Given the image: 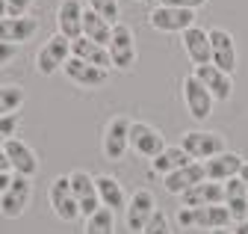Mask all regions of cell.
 <instances>
[{
    "label": "cell",
    "instance_id": "1",
    "mask_svg": "<svg viewBox=\"0 0 248 234\" xmlns=\"http://www.w3.org/2000/svg\"><path fill=\"white\" fill-rule=\"evenodd\" d=\"M180 149L192 160L204 163L216 154L228 151V145H225V134H219V131H186L180 136Z\"/></svg>",
    "mask_w": 248,
    "mask_h": 234
},
{
    "label": "cell",
    "instance_id": "2",
    "mask_svg": "<svg viewBox=\"0 0 248 234\" xmlns=\"http://www.w3.org/2000/svg\"><path fill=\"white\" fill-rule=\"evenodd\" d=\"M107 50H109V60H112L115 68L130 71L136 66V60H139V53H136V36H133V30H130L127 24L118 21L112 27V39H109Z\"/></svg>",
    "mask_w": 248,
    "mask_h": 234
},
{
    "label": "cell",
    "instance_id": "3",
    "mask_svg": "<svg viewBox=\"0 0 248 234\" xmlns=\"http://www.w3.org/2000/svg\"><path fill=\"white\" fill-rule=\"evenodd\" d=\"M148 24L157 33H186L189 27H195V12L177 9V6H157L148 12Z\"/></svg>",
    "mask_w": 248,
    "mask_h": 234
},
{
    "label": "cell",
    "instance_id": "4",
    "mask_svg": "<svg viewBox=\"0 0 248 234\" xmlns=\"http://www.w3.org/2000/svg\"><path fill=\"white\" fill-rule=\"evenodd\" d=\"M101 149L107 160H121L130 149V119L127 116H115L107 122L104 136H101Z\"/></svg>",
    "mask_w": 248,
    "mask_h": 234
},
{
    "label": "cell",
    "instance_id": "5",
    "mask_svg": "<svg viewBox=\"0 0 248 234\" xmlns=\"http://www.w3.org/2000/svg\"><path fill=\"white\" fill-rule=\"evenodd\" d=\"M183 104H186V113L192 116L195 122H207L210 116H213V95L201 86V80L195 77V74H186L183 77Z\"/></svg>",
    "mask_w": 248,
    "mask_h": 234
},
{
    "label": "cell",
    "instance_id": "6",
    "mask_svg": "<svg viewBox=\"0 0 248 234\" xmlns=\"http://www.w3.org/2000/svg\"><path fill=\"white\" fill-rule=\"evenodd\" d=\"M50 208L53 214L62 219V222H74L80 217V208H77V199H74V190H71V178L68 175H56L50 181Z\"/></svg>",
    "mask_w": 248,
    "mask_h": 234
},
{
    "label": "cell",
    "instance_id": "7",
    "mask_svg": "<svg viewBox=\"0 0 248 234\" xmlns=\"http://www.w3.org/2000/svg\"><path fill=\"white\" fill-rule=\"evenodd\" d=\"M71 56V42L65 39V36H50L45 45H42V50L36 53V68H39V74L42 77H50V74H56L62 66H65V60Z\"/></svg>",
    "mask_w": 248,
    "mask_h": 234
},
{
    "label": "cell",
    "instance_id": "8",
    "mask_svg": "<svg viewBox=\"0 0 248 234\" xmlns=\"http://www.w3.org/2000/svg\"><path fill=\"white\" fill-rule=\"evenodd\" d=\"M30 196H33V184H30V178L12 172V184L6 187L3 196H0V214H3L6 219H18L27 211Z\"/></svg>",
    "mask_w": 248,
    "mask_h": 234
},
{
    "label": "cell",
    "instance_id": "9",
    "mask_svg": "<svg viewBox=\"0 0 248 234\" xmlns=\"http://www.w3.org/2000/svg\"><path fill=\"white\" fill-rule=\"evenodd\" d=\"M71 190H74V199H77V208H80V217H92V214H98L101 211V199H98V184L95 178H92L89 172L83 169H74L71 175Z\"/></svg>",
    "mask_w": 248,
    "mask_h": 234
},
{
    "label": "cell",
    "instance_id": "10",
    "mask_svg": "<svg viewBox=\"0 0 248 234\" xmlns=\"http://www.w3.org/2000/svg\"><path fill=\"white\" fill-rule=\"evenodd\" d=\"M130 149L148 160H154L160 151H166V139L163 134L148 125V122H130Z\"/></svg>",
    "mask_w": 248,
    "mask_h": 234
},
{
    "label": "cell",
    "instance_id": "11",
    "mask_svg": "<svg viewBox=\"0 0 248 234\" xmlns=\"http://www.w3.org/2000/svg\"><path fill=\"white\" fill-rule=\"evenodd\" d=\"M210 36V53H213V66L222 68L228 74L236 71V42L228 30H222V27H213V30H207Z\"/></svg>",
    "mask_w": 248,
    "mask_h": 234
},
{
    "label": "cell",
    "instance_id": "12",
    "mask_svg": "<svg viewBox=\"0 0 248 234\" xmlns=\"http://www.w3.org/2000/svg\"><path fill=\"white\" fill-rule=\"evenodd\" d=\"M192 74L201 80V86L213 95V101H231V95H233V74L216 68L213 63L210 66H195Z\"/></svg>",
    "mask_w": 248,
    "mask_h": 234
},
{
    "label": "cell",
    "instance_id": "13",
    "mask_svg": "<svg viewBox=\"0 0 248 234\" xmlns=\"http://www.w3.org/2000/svg\"><path fill=\"white\" fill-rule=\"evenodd\" d=\"M157 211V201H154V193L151 190H136L130 199H127V208H124V219H127V228L130 231H145L148 219Z\"/></svg>",
    "mask_w": 248,
    "mask_h": 234
},
{
    "label": "cell",
    "instance_id": "14",
    "mask_svg": "<svg viewBox=\"0 0 248 234\" xmlns=\"http://www.w3.org/2000/svg\"><path fill=\"white\" fill-rule=\"evenodd\" d=\"M245 166V157L236 154V151H222V154H216L210 160H204V175H207V181H231V178H239V172Z\"/></svg>",
    "mask_w": 248,
    "mask_h": 234
},
{
    "label": "cell",
    "instance_id": "15",
    "mask_svg": "<svg viewBox=\"0 0 248 234\" xmlns=\"http://www.w3.org/2000/svg\"><path fill=\"white\" fill-rule=\"evenodd\" d=\"M3 151H6L9 166H12L15 175H24V178H30V175L39 172V157H36V151L30 149L24 139H18V136L6 139V142H3Z\"/></svg>",
    "mask_w": 248,
    "mask_h": 234
},
{
    "label": "cell",
    "instance_id": "16",
    "mask_svg": "<svg viewBox=\"0 0 248 234\" xmlns=\"http://www.w3.org/2000/svg\"><path fill=\"white\" fill-rule=\"evenodd\" d=\"M183 208H210V204H225V184L219 181H201L180 196Z\"/></svg>",
    "mask_w": 248,
    "mask_h": 234
},
{
    "label": "cell",
    "instance_id": "17",
    "mask_svg": "<svg viewBox=\"0 0 248 234\" xmlns=\"http://www.w3.org/2000/svg\"><path fill=\"white\" fill-rule=\"evenodd\" d=\"M83 3L80 0H62L59 9H56V27H59V36H65L68 42L83 36Z\"/></svg>",
    "mask_w": 248,
    "mask_h": 234
},
{
    "label": "cell",
    "instance_id": "18",
    "mask_svg": "<svg viewBox=\"0 0 248 234\" xmlns=\"http://www.w3.org/2000/svg\"><path fill=\"white\" fill-rule=\"evenodd\" d=\"M62 68H65L68 80L77 83V86H83V89H95V86H104L107 77H109V71H104V68H98V66H89V63L77 60V56H68Z\"/></svg>",
    "mask_w": 248,
    "mask_h": 234
},
{
    "label": "cell",
    "instance_id": "19",
    "mask_svg": "<svg viewBox=\"0 0 248 234\" xmlns=\"http://www.w3.org/2000/svg\"><path fill=\"white\" fill-rule=\"evenodd\" d=\"M201 181H207V175H204V163L192 160L189 166H183V169H177V172L166 175V178H163V187H166L171 196H183L189 187H195V184H201Z\"/></svg>",
    "mask_w": 248,
    "mask_h": 234
},
{
    "label": "cell",
    "instance_id": "20",
    "mask_svg": "<svg viewBox=\"0 0 248 234\" xmlns=\"http://www.w3.org/2000/svg\"><path fill=\"white\" fill-rule=\"evenodd\" d=\"M183 36V50L186 56L192 60V66H210L213 63V53H210V36L207 30H201V27H189Z\"/></svg>",
    "mask_w": 248,
    "mask_h": 234
},
{
    "label": "cell",
    "instance_id": "21",
    "mask_svg": "<svg viewBox=\"0 0 248 234\" xmlns=\"http://www.w3.org/2000/svg\"><path fill=\"white\" fill-rule=\"evenodd\" d=\"M39 30V21L36 18H3L0 21V42H9V45H24L27 39H33Z\"/></svg>",
    "mask_w": 248,
    "mask_h": 234
},
{
    "label": "cell",
    "instance_id": "22",
    "mask_svg": "<svg viewBox=\"0 0 248 234\" xmlns=\"http://www.w3.org/2000/svg\"><path fill=\"white\" fill-rule=\"evenodd\" d=\"M71 56H77V60L89 63V66H98V68H104V71H109V66H112L109 50H107L104 45H98V42L86 39V36H80V39L71 42Z\"/></svg>",
    "mask_w": 248,
    "mask_h": 234
},
{
    "label": "cell",
    "instance_id": "23",
    "mask_svg": "<svg viewBox=\"0 0 248 234\" xmlns=\"http://www.w3.org/2000/svg\"><path fill=\"white\" fill-rule=\"evenodd\" d=\"M192 163V157L186 154L180 145H166V151H160L157 157L151 160V172L154 175H171V172H177V169H183V166H189Z\"/></svg>",
    "mask_w": 248,
    "mask_h": 234
},
{
    "label": "cell",
    "instance_id": "24",
    "mask_svg": "<svg viewBox=\"0 0 248 234\" xmlns=\"http://www.w3.org/2000/svg\"><path fill=\"white\" fill-rule=\"evenodd\" d=\"M233 222L231 211L225 204H210V208H192V228H228Z\"/></svg>",
    "mask_w": 248,
    "mask_h": 234
},
{
    "label": "cell",
    "instance_id": "25",
    "mask_svg": "<svg viewBox=\"0 0 248 234\" xmlns=\"http://www.w3.org/2000/svg\"><path fill=\"white\" fill-rule=\"evenodd\" d=\"M225 208L231 211V217H233L236 222L248 219V190H245L242 178L225 181Z\"/></svg>",
    "mask_w": 248,
    "mask_h": 234
},
{
    "label": "cell",
    "instance_id": "26",
    "mask_svg": "<svg viewBox=\"0 0 248 234\" xmlns=\"http://www.w3.org/2000/svg\"><path fill=\"white\" fill-rule=\"evenodd\" d=\"M95 184H98L101 208H109V211H121V208H127V196H124L121 184L112 178V175H98Z\"/></svg>",
    "mask_w": 248,
    "mask_h": 234
},
{
    "label": "cell",
    "instance_id": "27",
    "mask_svg": "<svg viewBox=\"0 0 248 234\" xmlns=\"http://www.w3.org/2000/svg\"><path fill=\"white\" fill-rule=\"evenodd\" d=\"M112 27L115 24H109V21H104L98 12H92V9H86L83 12V36L86 39H92V42H98V45H109V39H112Z\"/></svg>",
    "mask_w": 248,
    "mask_h": 234
},
{
    "label": "cell",
    "instance_id": "28",
    "mask_svg": "<svg viewBox=\"0 0 248 234\" xmlns=\"http://www.w3.org/2000/svg\"><path fill=\"white\" fill-rule=\"evenodd\" d=\"M27 92L21 89L18 83H3L0 86V116H9V113H18L21 104H24Z\"/></svg>",
    "mask_w": 248,
    "mask_h": 234
},
{
    "label": "cell",
    "instance_id": "29",
    "mask_svg": "<svg viewBox=\"0 0 248 234\" xmlns=\"http://www.w3.org/2000/svg\"><path fill=\"white\" fill-rule=\"evenodd\" d=\"M83 234H115V211L101 208L98 214H92V217L86 219Z\"/></svg>",
    "mask_w": 248,
    "mask_h": 234
},
{
    "label": "cell",
    "instance_id": "30",
    "mask_svg": "<svg viewBox=\"0 0 248 234\" xmlns=\"http://www.w3.org/2000/svg\"><path fill=\"white\" fill-rule=\"evenodd\" d=\"M89 9L92 12H98L104 21H109V24H118V0H89Z\"/></svg>",
    "mask_w": 248,
    "mask_h": 234
},
{
    "label": "cell",
    "instance_id": "31",
    "mask_svg": "<svg viewBox=\"0 0 248 234\" xmlns=\"http://www.w3.org/2000/svg\"><path fill=\"white\" fill-rule=\"evenodd\" d=\"M21 128V113H9V116H0V142H6L18 134Z\"/></svg>",
    "mask_w": 248,
    "mask_h": 234
},
{
    "label": "cell",
    "instance_id": "32",
    "mask_svg": "<svg viewBox=\"0 0 248 234\" xmlns=\"http://www.w3.org/2000/svg\"><path fill=\"white\" fill-rule=\"evenodd\" d=\"M142 234H171V228H169V217H166L163 211H154V217L148 219V225H145Z\"/></svg>",
    "mask_w": 248,
    "mask_h": 234
},
{
    "label": "cell",
    "instance_id": "33",
    "mask_svg": "<svg viewBox=\"0 0 248 234\" xmlns=\"http://www.w3.org/2000/svg\"><path fill=\"white\" fill-rule=\"evenodd\" d=\"M36 0H9V18H24Z\"/></svg>",
    "mask_w": 248,
    "mask_h": 234
},
{
    "label": "cell",
    "instance_id": "34",
    "mask_svg": "<svg viewBox=\"0 0 248 234\" xmlns=\"http://www.w3.org/2000/svg\"><path fill=\"white\" fill-rule=\"evenodd\" d=\"M18 56V45H9V42H0V68L9 66L12 60Z\"/></svg>",
    "mask_w": 248,
    "mask_h": 234
},
{
    "label": "cell",
    "instance_id": "35",
    "mask_svg": "<svg viewBox=\"0 0 248 234\" xmlns=\"http://www.w3.org/2000/svg\"><path fill=\"white\" fill-rule=\"evenodd\" d=\"M163 6H177V9H189V12H195L198 6H204L207 0H160Z\"/></svg>",
    "mask_w": 248,
    "mask_h": 234
},
{
    "label": "cell",
    "instance_id": "36",
    "mask_svg": "<svg viewBox=\"0 0 248 234\" xmlns=\"http://www.w3.org/2000/svg\"><path fill=\"white\" fill-rule=\"evenodd\" d=\"M12 184V172H0V196L6 193V187Z\"/></svg>",
    "mask_w": 248,
    "mask_h": 234
},
{
    "label": "cell",
    "instance_id": "37",
    "mask_svg": "<svg viewBox=\"0 0 248 234\" xmlns=\"http://www.w3.org/2000/svg\"><path fill=\"white\" fill-rule=\"evenodd\" d=\"M0 172H12L9 157H6V151H3V145H0Z\"/></svg>",
    "mask_w": 248,
    "mask_h": 234
},
{
    "label": "cell",
    "instance_id": "38",
    "mask_svg": "<svg viewBox=\"0 0 248 234\" xmlns=\"http://www.w3.org/2000/svg\"><path fill=\"white\" fill-rule=\"evenodd\" d=\"M9 18V0H0V21Z\"/></svg>",
    "mask_w": 248,
    "mask_h": 234
},
{
    "label": "cell",
    "instance_id": "39",
    "mask_svg": "<svg viewBox=\"0 0 248 234\" xmlns=\"http://www.w3.org/2000/svg\"><path fill=\"white\" fill-rule=\"evenodd\" d=\"M233 234H248V219H242V222H236V228H233Z\"/></svg>",
    "mask_w": 248,
    "mask_h": 234
},
{
    "label": "cell",
    "instance_id": "40",
    "mask_svg": "<svg viewBox=\"0 0 248 234\" xmlns=\"http://www.w3.org/2000/svg\"><path fill=\"white\" fill-rule=\"evenodd\" d=\"M239 178H242V184H245V190H248V160H245V166H242V172H239Z\"/></svg>",
    "mask_w": 248,
    "mask_h": 234
},
{
    "label": "cell",
    "instance_id": "41",
    "mask_svg": "<svg viewBox=\"0 0 248 234\" xmlns=\"http://www.w3.org/2000/svg\"><path fill=\"white\" fill-rule=\"evenodd\" d=\"M210 234H233V231H228V228H216V231H210Z\"/></svg>",
    "mask_w": 248,
    "mask_h": 234
}]
</instances>
